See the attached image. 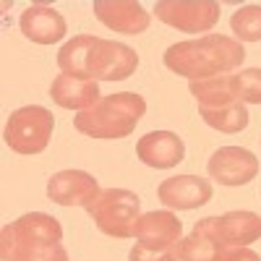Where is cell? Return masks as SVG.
I'll return each mask as SVG.
<instances>
[{
    "instance_id": "cell-22",
    "label": "cell",
    "mask_w": 261,
    "mask_h": 261,
    "mask_svg": "<svg viewBox=\"0 0 261 261\" xmlns=\"http://www.w3.org/2000/svg\"><path fill=\"white\" fill-rule=\"evenodd\" d=\"M128 261H180V258L175 251H151L136 243L128 251Z\"/></svg>"
},
{
    "instance_id": "cell-17",
    "label": "cell",
    "mask_w": 261,
    "mask_h": 261,
    "mask_svg": "<svg viewBox=\"0 0 261 261\" xmlns=\"http://www.w3.org/2000/svg\"><path fill=\"white\" fill-rule=\"evenodd\" d=\"M188 92L193 94L199 110H217V107H225V105L238 102L235 89H232V73L212 76V79H201V81H191Z\"/></svg>"
},
{
    "instance_id": "cell-1",
    "label": "cell",
    "mask_w": 261,
    "mask_h": 261,
    "mask_svg": "<svg viewBox=\"0 0 261 261\" xmlns=\"http://www.w3.org/2000/svg\"><path fill=\"white\" fill-rule=\"evenodd\" d=\"M58 68L92 81H125L139 68V53L115 39L76 34L58 53Z\"/></svg>"
},
{
    "instance_id": "cell-13",
    "label": "cell",
    "mask_w": 261,
    "mask_h": 261,
    "mask_svg": "<svg viewBox=\"0 0 261 261\" xmlns=\"http://www.w3.org/2000/svg\"><path fill=\"white\" fill-rule=\"evenodd\" d=\"M212 183L199 175H175V178H165L157 186V199L172 212H188V209H199L212 201Z\"/></svg>"
},
{
    "instance_id": "cell-23",
    "label": "cell",
    "mask_w": 261,
    "mask_h": 261,
    "mask_svg": "<svg viewBox=\"0 0 261 261\" xmlns=\"http://www.w3.org/2000/svg\"><path fill=\"white\" fill-rule=\"evenodd\" d=\"M24 261H68V251H65L63 243H53V246H45V248L34 251Z\"/></svg>"
},
{
    "instance_id": "cell-3",
    "label": "cell",
    "mask_w": 261,
    "mask_h": 261,
    "mask_svg": "<svg viewBox=\"0 0 261 261\" xmlns=\"http://www.w3.org/2000/svg\"><path fill=\"white\" fill-rule=\"evenodd\" d=\"M146 113V99L136 92L105 94L89 110L73 115V128L89 139H125Z\"/></svg>"
},
{
    "instance_id": "cell-8",
    "label": "cell",
    "mask_w": 261,
    "mask_h": 261,
    "mask_svg": "<svg viewBox=\"0 0 261 261\" xmlns=\"http://www.w3.org/2000/svg\"><path fill=\"white\" fill-rule=\"evenodd\" d=\"M206 172L214 183L227 188L248 186L258 175V157L243 146H220L209 157Z\"/></svg>"
},
{
    "instance_id": "cell-12",
    "label": "cell",
    "mask_w": 261,
    "mask_h": 261,
    "mask_svg": "<svg viewBox=\"0 0 261 261\" xmlns=\"http://www.w3.org/2000/svg\"><path fill=\"white\" fill-rule=\"evenodd\" d=\"M92 11L102 27L120 34H144L151 24V13L139 0H94Z\"/></svg>"
},
{
    "instance_id": "cell-24",
    "label": "cell",
    "mask_w": 261,
    "mask_h": 261,
    "mask_svg": "<svg viewBox=\"0 0 261 261\" xmlns=\"http://www.w3.org/2000/svg\"><path fill=\"white\" fill-rule=\"evenodd\" d=\"M214 261H261V256L251 248H220Z\"/></svg>"
},
{
    "instance_id": "cell-5",
    "label": "cell",
    "mask_w": 261,
    "mask_h": 261,
    "mask_svg": "<svg viewBox=\"0 0 261 261\" xmlns=\"http://www.w3.org/2000/svg\"><path fill=\"white\" fill-rule=\"evenodd\" d=\"M86 214L102 235L125 241V238H134L136 222L141 217V199L136 191L128 188H102Z\"/></svg>"
},
{
    "instance_id": "cell-9",
    "label": "cell",
    "mask_w": 261,
    "mask_h": 261,
    "mask_svg": "<svg viewBox=\"0 0 261 261\" xmlns=\"http://www.w3.org/2000/svg\"><path fill=\"white\" fill-rule=\"evenodd\" d=\"M136 243L151 251H175L180 248L183 241V222L178 220L175 212L170 209H157L146 212L139 217L136 230H134Z\"/></svg>"
},
{
    "instance_id": "cell-21",
    "label": "cell",
    "mask_w": 261,
    "mask_h": 261,
    "mask_svg": "<svg viewBox=\"0 0 261 261\" xmlns=\"http://www.w3.org/2000/svg\"><path fill=\"white\" fill-rule=\"evenodd\" d=\"M232 89L243 105H261V68H241L232 73Z\"/></svg>"
},
{
    "instance_id": "cell-14",
    "label": "cell",
    "mask_w": 261,
    "mask_h": 261,
    "mask_svg": "<svg viewBox=\"0 0 261 261\" xmlns=\"http://www.w3.org/2000/svg\"><path fill=\"white\" fill-rule=\"evenodd\" d=\"M136 157L146 167L172 170L186 160V144L172 130H149L136 141Z\"/></svg>"
},
{
    "instance_id": "cell-19",
    "label": "cell",
    "mask_w": 261,
    "mask_h": 261,
    "mask_svg": "<svg viewBox=\"0 0 261 261\" xmlns=\"http://www.w3.org/2000/svg\"><path fill=\"white\" fill-rule=\"evenodd\" d=\"M199 115L209 128L220 130V134H241L251 123V115L241 99L225 107H217V110H199Z\"/></svg>"
},
{
    "instance_id": "cell-2",
    "label": "cell",
    "mask_w": 261,
    "mask_h": 261,
    "mask_svg": "<svg viewBox=\"0 0 261 261\" xmlns=\"http://www.w3.org/2000/svg\"><path fill=\"white\" fill-rule=\"evenodd\" d=\"M246 60V47L227 34H204L196 39L175 42L162 53V63L170 73L188 81L235 73Z\"/></svg>"
},
{
    "instance_id": "cell-15",
    "label": "cell",
    "mask_w": 261,
    "mask_h": 261,
    "mask_svg": "<svg viewBox=\"0 0 261 261\" xmlns=\"http://www.w3.org/2000/svg\"><path fill=\"white\" fill-rule=\"evenodd\" d=\"M18 29L34 45H58L65 37V32H68V24H65L63 13L55 11L53 6L34 3L27 11H21Z\"/></svg>"
},
{
    "instance_id": "cell-16",
    "label": "cell",
    "mask_w": 261,
    "mask_h": 261,
    "mask_svg": "<svg viewBox=\"0 0 261 261\" xmlns=\"http://www.w3.org/2000/svg\"><path fill=\"white\" fill-rule=\"evenodd\" d=\"M50 97L58 107H63V110L84 113L102 99V92H99V81L58 73L50 84Z\"/></svg>"
},
{
    "instance_id": "cell-7",
    "label": "cell",
    "mask_w": 261,
    "mask_h": 261,
    "mask_svg": "<svg viewBox=\"0 0 261 261\" xmlns=\"http://www.w3.org/2000/svg\"><path fill=\"white\" fill-rule=\"evenodd\" d=\"M154 16L178 32L204 37L217 27L222 16V6L217 0H157Z\"/></svg>"
},
{
    "instance_id": "cell-10",
    "label": "cell",
    "mask_w": 261,
    "mask_h": 261,
    "mask_svg": "<svg viewBox=\"0 0 261 261\" xmlns=\"http://www.w3.org/2000/svg\"><path fill=\"white\" fill-rule=\"evenodd\" d=\"M102 193L94 175L86 170H60L47 180V199L58 206H81L89 209Z\"/></svg>"
},
{
    "instance_id": "cell-6",
    "label": "cell",
    "mask_w": 261,
    "mask_h": 261,
    "mask_svg": "<svg viewBox=\"0 0 261 261\" xmlns=\"http://www.w3.org/2000/svg\"><path fill=\"white\" fill-rule=\"evenodd\" d=\"M53 130H55V118L47 107L24 105V107H18V110L11 113L6 130H3V141L16 154L34 157V154H42L50 146Z\"/></svg>"
},
{
    "instance_id": "cell-11",
    "label": "cell",
    "mask_w": 261,
    "mask_h": 261,
    "mask_svg": "<svg viewBox=\"0 0 261 261\" xmlns=\"http://www.w3.org/2000/svg\"><path fill=\"white\" fill-rule=\"evenodd\" d=\"M212 238L222 248H248L261 241V214L256 212H225L220 217H204Z\"/></svg>"
},
{
    "instance_id": "cell-4",
    "label": "cell",
    "mask_w": 261,
    "mask_h": 261,
    "mask_svg": "<svg viewBox=\"0 0 261 261\" xmlns=\"http://www.w3.org/2000/svg\"><path fill=\"white\" fill-rule=\"evenodd\" d=\"M60 241H63V225L53 214L27 212L18 220L3 225V230H0V258L24 261L34 251L60 243Z\"/></svg>"
},
{
    "instance_id": "cell-20",
    "label": "cell",
    "mask_w": 261,
    "mask_h": 261,
    "mask_svg": "<svg viewBox=\"0 0 261 261\" xmlns=\"http://www.w3.org/2000/svg\"><path fill=\"white\" fill-rule=\"evenodd\" d=\"M230 32L241 42H261V6L251 3L230 16Z\"/></svg>"
},
{
    "instance_id": "cell-18",
    "label": "cell",
    "mask_w": 261,
    "mask_h": 261,
    "mask_svg": "<svg viewBox=\"0 0 261 261\" xmlns=\"http://www.w3.org/2000/svg\"><path fill=\"white\" fill-rule=\"evenodd\" d=\"M220 243L212 238L209 227H206V220H199L193 225V230L180 241V248H178V258L180 261H214L217 253H220Z\"/></svg>"
}]
</instances>
